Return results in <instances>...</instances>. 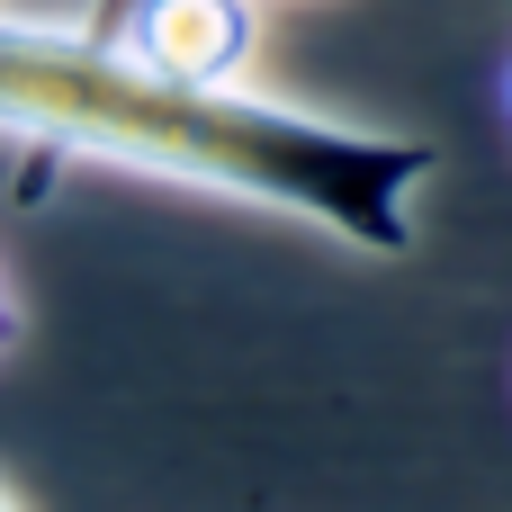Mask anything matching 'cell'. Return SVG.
Instances as JSON below:
<instances>
[{
    "instance_id": "6da1fadb",
    "label": "cell",
    "mask_w": 512,
    "mask_h": 512,
    "mask_svg": "<svg viewBox=\"0 0 512 512\" xmlns=\"http://www.w3.org/2000/svg\"><path fill=\"white\" fill-rule=\"evenodd\" d=\"M0 135L297 216L369 261L414 252V198L441 171L423 135L315 117L243 81H171L108 36L27 18H0Z\"/></svg>"
},
{
    "instance_id": "7a4b0ae2",
    "label": "cell",
    "mask_w": 512,
    "mask_h": 512,
    "mask_svg": "<svg viewBox=\"0 0 512 512\" xmlns=\"http://www.w3.org/2000/svg\"><path fill=\"white\" fill-rule=\"evenodd\" d=\"M252 36H261L252 0H135L108 45H126L135 63H153L171 81H243Z\"/></svg>"
},
{
    "instance_id": "3957f363",
    "label": "cell",
    "mask_w": 512,
    "mask_h": 512,
    "mask_svg": "<svg viewBox=\"0 0 512 512\" xmlns=\"http://www.w3.org/2000/svg\"><path fill=\"white\" fill-rule=\"evenodd\" d=\"M126 9H135V0H90V9H81V36H117Z\"/></svg>"
},
{
    "instance_id": "277c9868",
    "label": "cell",
    "mask_w": 512,
    "mask_h": 512,
    "mask_svg": "<svg viewBox=\"0 0 512 512\" xmlns=\"http://www.w3.org/2000/svg\"><path fill=\"white\" fill-rule=\"evenodd\" d=\"M18 342V297H9V270H0V351Z\"/></svg>"
},
{
    "instance_id": "5b68a950",
    "label": "cell",
    "mask_w": 512,
    "mask_h": 512,
    "mask_svg": "<svg viewBox=\"0 0 512 512\" xmlns=\"http://www.w3.org/2000/svg\"><path fill=\"white\" fill-rule=\"evenodd\" d=\"M0 512H18V495H9V486H0Z\"/></svg>"
},
{
    "instance_id": "8992f818",
    "label": "cell",
    "mask_w": 512,
    "mask_h": 512,
    "mask_svg": "<svg viewBox=\"0 0 512 512\" xmlns=\"http://www.w3.org/2000/svg\"><path fill=\"white\" fill-rule=\"evenodd\" d=\"M504 108H512V81H504Z\"/></svg>"
}]
</instances>
